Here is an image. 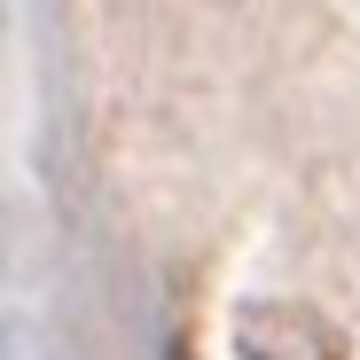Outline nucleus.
Wrapping results in <instances>:
<instances>
[{"label":"nucleus","instance_id":"f257e3e1","mask_svg":"<svg viewBox=\"0 0 360 360\" xmlns=\"http://www.w3.org/2000/svg\"><path fill=\"white\" fill-rule=\"evenodd\" d=\"M235 360H352L345 329L306 297H266L235 321Z\"/></svg>","mask_w":360,"mask_h":360}]
</instances>
